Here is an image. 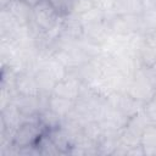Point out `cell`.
Masks as SVG:
<instances>
[{"instance_id":"6da1fadb","label":"cell","mask_w":156,"mask_h":156,"mask_svg":"<svg viewBox=\"0 0 156 156\" xmlns=\"http://www.w3.org/2000/svg\"><path fill=\"white\" fill-rule=\"evenodd\" d=\"M45 127L39 122L38 118L24 121L15 132L12 145L18 150L22 147L34 146L39 139L46 133Z\"/></svg>"},{"instance_id":"7a4b0ae2","label":"cell","mask_w":156,"mask_h":156,"mask_svg":"<svg viewBox=\"0 0 156 156\" xmlns=\"http://www.w3.org/2000/svg\"><path fill=\"white\" fill-rule=\"evenodd\" d=\"M61 20V16L52 7L49 0H40L33 6V23L44 33L54 28Z\"/></svg>"},{"instance_id":"3957f363","label":"cell","mask_w":156,"mask_h":156,"mask_svg":"<svg viewBox=\"0 0 156 156\" xmlns=\"http://www.w3.org/2000/svg\"><path fill=\"white\" fill-rule=\"evenodd\" d=\"M82 88H83V82L76 74V72L68 71L67 76L62 80L56 82V84L52 88L51 94L77 101V99L80 95Z\"/></svg>"},{"instance_id":"277c9868","label":"cell","mask_w":156,"mask_h":156,"mask_svg":"<svg viewBox=\"0 0 156 156\" xmlns=\"http://www.w3.org/2000/svg\"><path fill=\"white\" fill-rule=\"evenodd\" d=\"M15 87H16V91L18 95H24V96L40 95V89H39L34 73H30L27 71L17 73Z\"/></svg>"},{"instance_id":"5b68a950","label":"cell","mask_w":156,"mask_h":156,"mask_svg":"<svg viewBox=\"0 0 156 156\" xmlns=\"http://www.w3.org/2000/svg\"><path fill=\"white\" fill-rule=\"evenodd\" d=\"M21 26H28L33 21V6L23 0H12L6 7Z\"/></svg>"},{"instance_id":"8992f818","label":"cell","mask_w":156,"mask_h":156,"mask_svg":"<svg viewBox=\"0 0 156 156\" xmlns=\"http://www.w3.org/2000/svg\"><path fill=\"white\" fill-rule=\"evenodd\" d=\"M74 106H76V100L66 99V98L52 95V94L49 95L48 107L51 111H54L56 115H58L61 118L69 116V113L73 111Z\"/></svg>"},{"instance_id":"52a82bcc","label":"cell","mask_w":156,"mask_h":156,"mask_svg":"<svg viewBox=\"0 0 156 156\" xmlns=\"http://www.w3.org/2000/svg\"><path fill=\"white\" fill-rule=\"evenodd\" d=\"M115 15L126 16V15H140L144 11L141 0H115Z\"/></svg>"},{"instance_id":"ba28073f","label":"cell","mask_w":156,"mask_h":156,"mask_svg":"<svg viewBox=\"0 0 156 156\" xmlns=\"http://www.w3.org/2000/svg\"><path fill=\"white\" fill-rule=\"evenodd\" d=\"M139 32L144 35L156 33V9L144 10L139 15Z\"/></svg>"},{"instance_id":"9c48e42d","label":"cell","mask_w":156,"mask_h":156,"mask_svg":"<svg viewBox=\"0 0 156 156\" xmlns=\"http://www.w3.org/2000/svg\"><path fill=\"white\" fill-rule=\"evenodd\" d=\"M140 144L144 149V155H156V123L146 127L140 136Z\"/></svg>"},{"instance_id":"30bf717a","label":"cell","mask_w":156,"mask_h":156,"mask_svg":"<svg viewBox=\"0 0 156 156\" xmlns=\"http://www.w3.org/2000/svg\"><path fill=\"white\" fill-rule=\"evenodd\" d=\"M149 124H151V121L149 119V117L146 116V113H145L144 110H143V111L138 112L136 115L132 116V117L128 119V122H127V124H126V128H128V129L132 130L133 133H135V134H138L139 136H141L143 132L146 129V127H147Z\"/></svg>"},{"instance_id":"8fae6325","label":"cell","mask_w":156,"mask_h":156,"mask_svg":"<svg viewBox=\"0 0 156 156\" xmlns=\"http://www.w3.org/2000/svg\"><path fill=\"white\" fill-rule=\"evenodd\" d=\"M80 17V21L83 23V26H88V24H94V23H99V22H102L106 20V16L105 13L95 5L93 9H90L89 11L84 12L83 15L79 16Z\"/></svg>"},{"instance_id":"7c38bea8","label":"cell","mask_w":156,"mask_h":156,"mask_svg":"<svg viewBox=\"0 0 156 156\" xmlns=\"http://www.w3.org/2000/svg\"><path fill=\"white\" fill-rule=\"evenodd\" d=\"M49 2L52 5V7L57 11V13L61 17L72 13L73 0H49Z\"/></svg>"},{"instance_id":"4fadbf2b","label":"cell","mask_w":156,"mask_h":156,"mask_svg":"<svg viewBox=\"0 0 156 156\" xmlns=\"http://www.w3.org/2000/svg\"><path fill=\"white\" fill-rule=\"evenodd\" d=\"M95 6V2L93 0H73V9L72 12L80 16L84 12L89 11Z\"/></svg>"},{"instance_id":"5bb4252c","label":"cell","mask_w":156,"mask_h":156,"mask_svg":"<svg viewBox=\"0 0 156 156\" xmlns=\"http://www.w3.org/2000/svg\"><path fill=\"white\" fill-rule=\"evenodd\" d=\"M144 112L151 121V123H156V93L155 95L144 105Z\"/></svg>"},{"instance_id":"9a60e30c","label":"cell","mask_w":156,"mask_h":156,"mask_svg":"<svg viewBox=\"0 0 156 156\" xmlns=\"http://www.w3.org/2000/svg\"><path fill=\"white\" fill-rule=\"evenodd\" d=\"M11 1H12V0H0V4H1L0 6H1V9L6 7V6H7V5H9Z\"/></svg>"},{"instance_id":"2e32d148","label":"cell","mask_w":156,"mask_h":156,"mask_svg":"<svg viewBox=\"0 0 156 156\" xmlns=\"http://www.w3.org/2000/svg\"><path fill=\"white\" fill-rule=\"evenodd\" d=\"M23 1H26V2H28L29 5H32V6H35L40 0H23Z\"/></svg>"},{"instance_id":"e0dca14e","label":"cell","mask_w":156,"mask_h":156,"mask_svg":"<svg viewBox=\"0 0 156 156\" xmlns=\"http://www.w3.org/2000/svg\"><path fill=\"white\" fill-rule=\"evenodd\" d=\"M93 1H94V2H95V5H96V2H98L99 0H93Z\"/></svg>"}]
</instances>
